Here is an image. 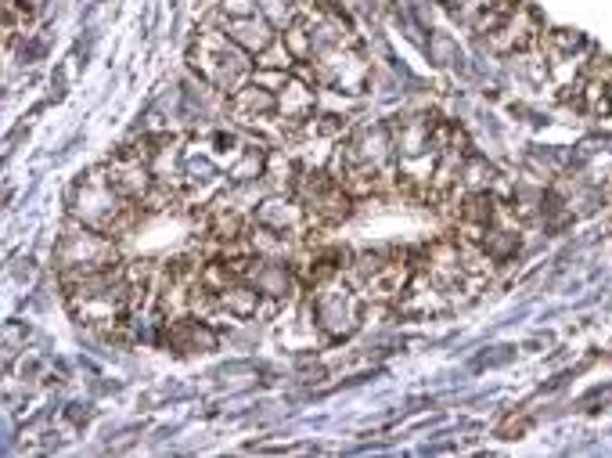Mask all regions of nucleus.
Here are the masks:
<instances>
[{
  "label": "nucleus",
  "instance_id": "obj_3",
  "mask_svg": "<svg viewBox=\"0 0 612 458\" xmlns=\"http://www.w3.org/2000/svg\"><path fill=\"white\" fill-rule=\"evenodd\" d=\"M306 307H310L314 326L321 329L332 343L354 336V332L360 329V321H365V315H368L365 293H360L357 285H349L343 278V271L324 278V282H314Z\"/></svg>",
  "mask_w": 612,
  "mask_h": 458
},
{
  "label": "nucleus",
  "instance_id": "obj_10",
  "mask_svg": "<svg viewBox=\"0 0 612 458\" xmlns=\"http://www.w3.org/2000/svg\"><path fill=\"white\" fill-rule=\"evenodd\" d=\"M228 113L234 123H245V119H256V116H267V113H278V94L267 91L264 84L248 80L242 91L228 98Z\"/></svg>",
  "mask_w": 612,
  "mask_h": 458
},
{
  "label": "nucleus",
  "instance_id": "obj_1",
  "mask_svg": "<svg viewBox=\"0 0 612 458\" xmlns=\"http://www.w3.org/2000/svg\"><path fill=\"white\" fill-rule=\"evenodd\" d=\"M141 217H144V206L130 203V199L112 185L109 166H94V170H87L69 188V220H79V225H87L94 231H105L112 239L130 234L138 228Z\"/></svg>",
  "mask_w": 612,
  "mask_h": 458
},
{
  "label": "nucleus",
  "instance_id": "obj_4",
  "mask_svg": "<svg viewBox=\"0 0 612 458\" xmlns=\"http://www.w3.org/2000/svg\"><path fill=\"white\" fill-rule=\"evenodd\" d=\"M54 264H59V282L87 271H105V267L119 264V245L112 234L69 220L59 239V250H54Z\"/></svg>",
  "mask_w": 612,
  "mask_h": 458
},
{
  "label": "nucleus",
  "instance_id": "obj_15",
  "mask_svg": "<svg viewBox=\"0 0 612 458\" xmlns=\"http://www.w3.org/2000/svg\"><path fill=\"white\" fill-rule=\"evenodd\" d=\"M281 40H285V48L292 51V59L296 62H310L314 59V33L306 26L303 18H296L292 26L281 33Z\"/></svg>",
  "mask_w": 612,
  "mask_h": 458
},
{
  "label": "nucleus",
  "instance_id": "obj_5",
  "mask_svg": "<svg viewBox=\"0 0 612 458\" xmlns=\"http://www.w3.org/2000/svg\"><path fill=\"white\" fill-rule=\"evenodd\" d=\"M540 37H544V26L534 15V8L519 4L512 15L501 22V26H497L494 33H486L483 43L494 54H523V51L534 48V43H540Z\"/></svg>",
  "mask_w": 612,
  "mask_h": 458
},
{
  "label": "nucleus",
  "instance_id": "obj_16",
  "mask_svg": "<svg viewBox=\"0 0 612 458\" xmlns=\"http://www.w3.org/2000/svg\"><path fill=\"white\" fill-rule=\"evenodd\" d=\"M256 69H281V73H292L296 69V59H292V51L285 48V40H275L267 51L256 54Z\"/></svg>",
  "mask_w": 612,
  "mask_h": 458
},
{
  "label": "nucleus",
  "instance_id": "obj_18",
  "mask_svg": "<svg viewBox=\"0 0 612 458\" xmlns=\"http://www.w3.org/2000/svg\"><path fill=\"white\" fill-rule=\"evenodd\" d=\"M540 43H548L551 54H573V51L584 48V37L573 29H551V33H544Z\"/></svg>",
  "mask_w": 612,
  "mask_h": 458
},
{
  "label": "nucleus",
  "instance_id": "obj_7",
  "mask_svg": "<svg viewBox=\"0 0 612 458\" xmlns=\"http://www.w3.org/2000/svg\"><path fill=\"white\" fill-rule=\"evenodd\" d=\"M436 116L415 113V116H396L390 119L393 144H396V160H418V155L439 152L436 149Z\"/></svg>",
  "mask_w": 612,
  "mask_h": 458
},
{
  "label": "nucleus",
  "instance_id": "obj_13",
  "mask_svg": "<svg viewBox=\"0 0 612 458\" xmlns=\"http://www.w3.org/2000/svg\"><path fill=\"white\" fill-rule=\"evenodd\" d=\"M497 188V170L480 155H469L461 170V192H494Z\"/></svg>",
  "mask_w": 612,
  "mask_h": 458
},
{
  "label": "nucleus",
  "instance_id": "obj_20",
  "mask_svg": "<svg viewBox=\"0 0 612 458\" xmlns=\"http://www.w3.org/2000/svg\"><path fill=\"white\" fill-rule=\"evenodd\" d=\"M299 4H303V0H299Z\"/></svg>",
  "mask_w": 612,
  "mask_h": 458
},
{
  "label": "nucleus",
  "instance_id": "obj_17",
  "mask_svg": "<svg viewBox=\"0 0 612 458\" xmlns=\"http://www.w3.org/2000/svg\"><path fill=\"white\" fill-rule=\"evenodd\" d=\"M303 130H306V133H317V138H339V141H343L354 127H349V119H346V116L324 113V116H314Z\"/></svg>",
  "mask_w": 612,
  "mask_h": 458
},
{
  "label": "nucleus",
  "instance_id": "obj_11",
  "mask_svg": "<svg viewBox=\"0 0 612 458\" xmlns=\"http://www.w3.org/2000/svg\"><path fill=\"white\" fill-rule=\"evenodd\" d=\"M220 307L224 310H231V315L238 321H245V318H259V307H264V293L253 285V282H245V278H238V282H231L228 289L220 293Z\"/></svg>",
  "mask_w": 612,
  "mask_h": 458
},
{
  "label": "nucleus",
  "instance_id": "obj_12",
  "mask_svg": "<svg viewBox=\"0 0 612 458\" xmlns=\"http://www.w3.org/2000/svg\"><path fill=\"white\" fill-rule=\"evenodd\" d=\"M299 170H303V166L285 152V144H278V149L267 152V174H264V181H267L270 192H292V188H296Z\"/></svg>",
  "mask_w": 612,
  "mask_h": 458
},
{
  "label": "nucleus",
  "instance_id": "obj_14",
  "mask_svg": "<svg viewBox=\"0 0 612 458\" xmlns=\"http://www.w3.org/2000/svg\"><path fill=\"white\" fill-rule=\"evenodd\" d=\"M259 15H264L278 33H285L299 18V0H259Z\"/></svg>",
  "mask_w": 612,
  "mask_h": 458
},
{
  "label": "nucleus",
  "instance_id": "obj_9",
  "mask_svg": "<svg viewBox=\"0 0 612 458\" xmlns=\"http://www.w3.org/2000/svg\"><path fill=\"white\" fill-rule=\"evenodd\" d=\"M224 29H228V37L242 51L253 54V59H256L259 51H267L270 43L281 37V33L270 26V22L259 15V11H256V15H245V18H224Z\"/></svg>",
  "mask_w": 612,
  "mask_h": 458
},
{
  "label": "nucleus",
  "instance_id": "obj_19",
  "mask_svg": "<svg viewBox=\"0 0 612 458\" xmlns=\"http://www.w3.org/2000/svg\"><path fill=\"white\" fill-rule=\"evenodd\" d=\"M259 0H220V11L228 18H245V15H256Z\"/></svg>",
  "mask_w": 612,
  "mask_h": 458
},
{
  "label": "nucleus",
  "instance_id": "obj_6",
  "mask_svg": "<svg viewBox=\"0 0 612 458\" xmlns=\"http://www.w3.org/2000/svg\"><path fill=\"white\" fill-rule=\"evenodd\" d=\"M343 144L360 163L379 166V170H396V144L390 123H360V127L346 133Z\"/></svg>",
  "mask_w": 612,
  "mask_h": 458
},
{
  "label": "nucleus",
  "instance_id": "obj_8",
  "mask_svg": "<svg viewBox=\"0 0 612 458\" xmlns=\"http://www.w3.org/2000/svg\"><path fill=\"white\" fill-rule=\"evenodd\" d=\"M278 113L296 123V127H306L317 113V87L292 73L278 91Z\"/></svg>",
  "mask_w": 612,
  "mask_h": 458
},
{
  "label": "nucleus",
  "instance_id": "obj_2",
  "mask_svg": "<svg viewBox=\"0 0 612 458\" xmlns=\"http://www.w3.org/2000/svg\"><path fill=\"white\" fill-rule=\"evenodd\" d=\"M188 65L199 73L202 84H213L224 98L242 91L256 73V59L238 48L224 26H199L188 51Z\"/></svg>",
  "mask_w": 612,
  "mask_h": 458
}]
</instances>
